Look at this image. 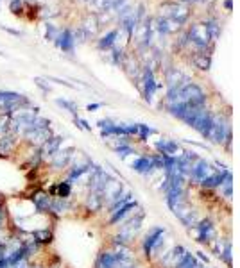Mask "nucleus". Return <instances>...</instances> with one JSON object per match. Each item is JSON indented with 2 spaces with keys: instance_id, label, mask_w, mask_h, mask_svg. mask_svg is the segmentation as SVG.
<instances>
[{
  "instance_id": "nucleus-1",
  "label": "nucleus",
  "mask_w": 240,
  "mask_h": 268,
  "mask_svg": "<svg viewBox=\"0 0 240 268\" xmlns=\"http://www.w3.org/2000/svg\"><path fill=\"white\" fill-rule=\"evenodd\" d=\"M165 238H167L165 227L149 229V233L142 238V252H144V256L149 257V259L158 257L161 249L165 251Z\"/></svg>"
},
{
  "instance_id": "nucleus-2",
  "label": "nucleus",
  "mask_w": 240,
  "mask_h": 268,
  "mask_svg": "<svg viewBox=\"0 0 240 268\" xmlns=\"http://www.w3.org/2000/svg\"><path fill=\"white\" fill-rule=\"evenodd\" d=\"M231 138V127H229V120L223 115H213V123L206 140L211 141L213 145H224L226 141Z\"/></svg>"
},
{
  "instance_id": "nucleus-3",
  "label": "nucleus",
  "mask_w": 240,
  "mask_h": 268,
  "mask_svg": "<svg viewBox=\"0 0 240 268\" xmlns=\"http://www.w3.org/2000/svg\"><path fill=\"white\" fill-rule=\"evenodd\" d=\"M76 149L74 147H61L56 154H54L52 158L48 159L47 163L43 164V166H47L48 172H58V174H63L64 170L70 166L72 159L76 156Z\"/></svg>"
},
{
  "instance_id": "nucleus-4",
  "label": "nucleus",
  "mask_w": 240,
  "mask_h": 268,
  "mask_svg": "<svg viewBox=\"0 0 240 268\" xmlns=\"http://www.w3.org/2000/svg\"><path fill=\"white\" fill-rule=\"evenodd\" d=\"M138 208H140V204L136 202V198H133V200H129L126 204L117 206V208H113V209L106 211V215H108L106 223H108V225H118V223H122L124 220H128L129 216L133 215Z\"/></svg>"
},
{
  "instance_id": "nucleus-5",
  "label": "nucleus",
  "mask_w": 240,
  "mask_h": 268,
  "mask_svg": "<svg viewBox=\"0 0 240 268\" xmlns=\"http://www.w3.org/2000/svg\"><path fill=\"white\" fill-rule=\"evenodd\" d=\"M31 204L34 208L36 213H40L43 216L50 215V206H52V195L45 190V188H34L32 192L29 193Z\"/></svg>"
},
{
  "instance_id": "nucleus-6",
  "label": "nucleus",
  "mask_w": 240,
  "mask_h": 268,
  "mask_svg": "<svg viewBox=\"0 0 240 268\" xmlns=\"http://www.w3.org/2000/svg\"><path fill=\"white\" fill-rule=\"evenodd\" d=\"M192 231L195 234V239L203 245H210L217 239V227L211 218H201Z\"/></svg>"
},
{
  "instance_id": "nucleus-7",
  "label": "nucleus",
  "mask_w": 240,
  "mask_h": 268,
  "mask_svg": "<svg viewBox=\"0 0 240 268\" xmlns=\"http://www.w3.org/2000/svg\"><path fill=\"white\" fill-rule=\"evenodd\" d=\"M213 170L215 168H213V164H211L210 161H206V159H203V158H197L192 163V166H190L188 181L193 182V184H201V182L205 181Z\"/></svg>"
},
{
  "instance_id": "nucleus-8",
  "label": "nucleus",
  "mask_w": 240,
  "mask_h": 268,
  "mask_svg": "<svg viewBox=\"0 0 240 268\" xmlns=\"http://www.w3.org/2000/svg\"><path fill=\"white\" fill-rule=\"evenodd\" d=\"M188 38H190V43H192L195 48H199V50H205L208 45H210V41L213 40L210 34V30L206 27V24H195L190 29L188 32Z\"/></svg>"
},
{
  "instance_id": "nucleus-9",
  "label": "nucleus",
  "mask_w": 240,
  "mask_h": 268,
  "mask_svg": "<svg viewBox=\"0 0 240 268\" xmlns=\"http://www.w3.org/2000/svg\"><path fill=\"white\" fill-rule=\"evenodd\" d=\"M131 168L135 170L138 175L149 177V175H152L154 172H158V170H156V156H154V154H151V156H147V154L136 156V158L133 159V163H131Z\"/></svg>"
},
{
  "instance_id": "nucleus-10",
  "label": "nucleus",
  "mask_w": 240,
  "mask_h": 268,
  "mask_svg": "<svg viewBox=\"0 0 240 268\" xmlns=\"http://www.w3.org/2000/svg\"><path fill=\"white\" fill-rule=\"evenodd\" d=\"M20 145H22V140L18 138L16 134L7 133L4 136H0V158L2 159L13 158V154H16Z\"/></svg>"
},
{
  "instance_id": "nucleus-11",
  "label": "nucleus",
  "mask_w": 240,
  "mask_h": 268,
  "mask_svg": "<svg viewBox=\"0 0 240 268\" xmlns=\"http://www.w3.org/2000/svg\"><path fill=\"white\" fill-rule=\"evenodd\" d=\"M140 82H142V93H144V99L147 102H152L154 99V93L158 89V84H156V79H154V74H152L151 66H145L144 72L140 75Z\"/></svg>"
},
{
  "instance_id": "nucleus-12",
  "label": "nucleus",
  "mask_w": 240,
  "mask_h": 268,
  "mask_svg": "<svg viewBox=\"0 0 240 268\" xmlns=\"http://www.w3.org/2000/svg\"><path fill=\"white\" fill-rule=\"evenodd\" d=\"M61 147H64V136H61V134H52V136L40 147V154H41V158H43V161L47 163L48 159L52 158Z\"/></svg>"
},
{
  "instance_id": "nucleus-13",
  "label": "nucleus",
  "mask_w": 240,
  "mask_h": 268,
  "mask_svg": "<svg viewBox=\"0 0 240 268\" xmlns=\"http://www.w3.org/2000/svg\"><path fill=\"white\" fill-rule=\"evenodd\" d=\"M74 209V204H72L70 198H59V197H52V206H50V215L54 220H58L61 216L68 215L70 211Z\"/></svg>"
},
{
  "instance_id": "nucleus-14",
  "label": "nucleus",
  "mask_w": 240,
  "mask_h": 268,
  "mask_svg": "<svg viewBox=\"0 0 240 268\" xmlns=\"http://www.w3.org/2000/svg\"><path fill=\"white\" fill-rule=\"evenodd\" d=\"M31 238L34 239L36 243L40 245V247H48V245L54 243V239H56V233H54L52 227H48V225H45V227H40V229H34V231H31Z\"/></svg>"
},
{
  "instance_id": "nucleus-15",
  "label": "nucleus",
  "mask_w": 240,
  "mask_h": 268,
  "mask_svg": "<svg viewBox=\"0 0 240 268\" xmlns=\"http://www.w3.org/2000/svg\"><path fill=\"white\" fill-rule=\"evenodd\" d=\"M84 209L92 213V215H97L100 211H104V197L100 193L86 192V195H84Z\"/></svg>"
},
{
  "instance_id": "nucleus-16",
  "label": "nucleus",
  "mask_w": 240,
  "mask_h": 268,
  "mask_svg": "<svg viewBox=\"0 0 240 268\" xmlns=\"http://www.w3.org/2000/svg\"><path fill=\"white\" fill-rule=\"evenodd\" d=\"M161 11H163V16L169 18V20H174V22H177V24L181 25L185 20L188 18V11L185 9V7L177 6V4H165L163 7H161Z\"/></svg>"
},
{
  "instance_id": "nucleus-17",
  "label": "nucleus",
  "mask_w": 240,
  "mask_h": 268,
  "mask_svg": "<svg viewBox=\"0 0 240 268\" xmlns=\"http://www.w3.org/2000/svg\"><path fill=\"white\" fill-rule=\"evenodd\" d=\"M154 147H156L158 154H161V156H179V154L183 152L181 145H179L177 141L167 140V138H163V140H158Z\"/></svg>"
},
{
  "instance_id": "nucleus-18",
  "label": "nucleus",
  "mask_w": 240,
  "mask_h": 268,
  "mask_svg": "<svg viewBox=\"0 0 240 268\" xmlns=\"http://www.w3.org/2000/svg\"><path fill=\"white\" fill-rule=\"evenodd\" d=\"M56 47H59L63 52H74V47H76V38H74V32L68 29L61 30L58 34V38L54 40Z\"/></svg>"
},
{
  "instance_id": "nucleus-19",
  "label": "nucleus",
  "mask_w": 240,
  "mask_h": 268,
  "mask_svg": "<svg viewBox=\"0 0 240 268\" xmlns=\"http://www.w3.org/2000/svg\"><path fill=\"white\" fill-rule=\"evenodd\" d=\"M52 197H59V198H70L72 193H74V184H70L68 181H64V179H61V181L54 182L52 186L47 190Z\"/></svg>"
},
{
  "instance_id": "nucleus-20",
  "label": "nucleus",
  "mask_w": 240,
  "mask_h": 268,
  "mask_svg": "<svg viewBox=\"0 0 240 268\" xmlns=\"http://www.w3.org/2000/svg\"><path fill=\"white\" fill-rule=\"evenodd\" d=\"M94 268H117V261H115V254L112 249H104L100 251L95 257Z\"/></svg>"
},
{
  "instance_id": "nucleus-21",
  "label": "nucleus",
  "mask_w": 240,
  "mask_h": 268,
  "mask_svg": "<svg viewBox=\"0 0 240 268\" xmlns=\"http://www.w3.org/2000/svg\"><path fill=\"white\" fill-rule=\"evenodd\" d=\"M165 81H167V88L172 89V88H177V86H181L183 82H187L188 77L183 75L177 68H169L167 74H165Z\"/></svg>"
},
{
  "instance_id": "nucleus-22",
  "label": "nucleus",
  "mask_w": 240,
  "mask_h": 268,
  "mask_svg": "<svg viewBox=\"0 0 240 268\" xmlns=\"http://www.w3.org/2000/svg\"><path fill=\"white\" fill-rule=\"evenodd\" d=\"M126 0H94L95 9H99L100 13H108L113 9H118Z\"/></svg>"
},
{
  "instance_id": "nucleus-23",
  "label": "nucleus",
  "mask_w": 240,
  "mask_h": 268,
  "mask_svg": "<svg viewBox=\"0 0 240 268\" xmlns=\"http://www.w3.org/2000/svg\"><path fill=\"white\" fill-rule=\"evenodd\" d=\"M174 268H203V263L195 257V254L187 252V254L177 261V265Z\"/></svg>"
},
{
  "instance_id": "nucleus-24",
  "label": "nucleus",
  "mask_w": 240,
  "mask_h": 268,
  "mask_svg": "<svg viewBox=\"0 0 240 268\" xmlns=\"http://www.w3.org/2000/svg\"><path fill=\"white\" fill-rule=\"evenodd\" d=\"M217 192L221 193V197H224L226 200H231V197H233V174H229L221 182V186L217 188Z\"/></svg>"
},
{
  "instance_id": "nucleus-25",
  "label": "nucleus",
  "mask_w": 240,
  "mask_h": 268,
  "mask_svg": "<svg viewBox=\"0 0 240 268\" xmlns=\"http://www.w3.org/2000/svg\"><path fill=\"white\" fill-rule=\"evenodd\" d=\"M219 259L226 265V267H233V257H231V239L226 238L223 239V251H221V254H219Z\"/></svg>"
},
{
  "instance_id": "nucleus-26",
  "label": "nucleus",
  "mask_w": 240,
  "mask_h": 268,
  "mask_svg": "<svg viewBox=\"0 0 240 268\" xmlns=\"http://www.w3.org/2000/svg\"><path fill=\"white\" fill-rule=\"evenodd\" d=\"M117 38H118V30H110L104 38H100L99 40V48H102V50L115 48V45H117Z\"/></svg>"
},
{
  "instance_id": "nucleus-27",
  "label": "nucleus",
  "mask_w": 240,
  "mask_h": 268,
  "mask_svg": "<svg viewBox=\"0 0 240 268\" xmlns=\"http://www.w3.org/2000/svg\"><path fill=\"white\" fill-rule=\"evenodd\" d=\"M113 150L117 154L118 158H129V156H135L136 154V149L133 147V143H122V145H117L113 147Z\"/></svg>"
},
{
  "instance_id": "nucleus-28",
  "label": "nucleus",
  "mask_w": 240,
  "mask_h": 268,
  "mask_svg": "<svg viewBox=\"0 0 240 268\" xmlns=\"http://www.w3.org/2000/svg\"><path fill=\"white\" fill-rule=\"evenodd\" d=\"M154 133H156V131H154L152 127H149V125H145V123H136V136L135 138H138L140 141H147Z\"/></svg>"
},
{
  "instance_id": "nucleus-29",
  "label": "nucleus",
  "mask_w": 240,
  "mask_h": 268,
  "mask_svg": "<svg viewBox=\"0 0 240 268\" xmlns=\"http://www.w3.org/2000/svg\"><path fill=\"white\" fill-rule=\"evenodd\" d=\"M97 29H99L97 16L86 18V22H84V25H82V32H84V36H86V38H88V36H94L95 32H97Z\"/></svg>"
},
{
  "instance_id": "nucleus-30",
  "label": "nucleus",
  "mask_w": 240,
  "mask_h": 268,
  "mask_svg": "<svg viewBox=\"0 0 240 268\" xmlns=\"http://www.w3.org/2000/svg\"><path fill=\"white\" fill-rule=\"evenodd\" d=\"M0 227H11V213L7 209V204H0Z\"/></svg>"
},
{
  "instance_id": "nucleus-31",
  "label": "nucleus",
  "mask_w": 240,
  "mask_h": 268,
  "mask_svg": "<svg viewBox=\"0 0 240 268\" xmlns=\"http://www.w3.org/2000/svg\"><path fill=\"white\" fill-rule=\"evenodd\" d=\"M56 104H58L59 107H63L64 111L72 113L74 117H77V104H76V102H72V100H66V99H56Z\"/></svg>"
},
{
  "instance_id": "nucleus-32",
  "label": "nucleus",
  "mask_w": 240,
  "mask_h": 268,
  "mask_svg": "<svg viewBox=\"0 0 240 268\" xmlns=\"http://www.w3.org/2000/svg\"><path fill=\"white\" fill-rule=\"evenodd\" d=\"M193 63L197 64V68H201V70H208L210 68V56H206L205 52H199L193 58Z\"/></svg>"
},
{
  "instance_id": "nucleus-33",
  "label": "nucleus",
  "mask_w": 240,
  "mask_h": 268,
  "mask_svg": "<svg viewBox=\"0 0 240 268\" xmlns=\"http://www.w3.org/2000/svg\"><path fill=\"white\" fill-rule=\"evenodd\" d=\"M22 93H16V91H9V89H0V105L7 104L11 100H16Z\"/></svg>"
},
{
  "instance_id": "nucleus-34",
  "label": "nucleus",
  "mask_w": 240,
  "mask_h": 268,
  "mask_svg": "<svg viewBox=\"0 0 240 268\" xmlns=\"http://www.w3.org/2000/svg\"><path fill=\"white\" fill-rule=\"evenodd\" d=\"M11 133V117L0 115V136Z\"/></svg>"
},
{
  "instance_id": "nucleus-35",
  "label": "nucleus",
  "mask_w": 240,
  "mask_h": 268,
  "mask_svg": "<svg viewBox=\"0 0 240 268\" xmlns=\"http://www.w3.org/2000/svg\"><path fill=\"white\" fill-rule=\"evenodd\" d=\"M34 82H36V86L40 88L43 93H50V91H52V86H50V84H48V82L45 81L43 77H36Z\"/></svg>"
},
{
  "instance_id": "nucleus-36",
  "label": "nucleus",
  "mask_w": 240,
  "mask_h": 268,
  "mask_svg": "<svg viewBox=\"0 0 240 268\" xmlns=\"http://www.w3.org/2000/svg\"><path fill=\"white\" fill-rule=\"evenodd\" d=\"M74 123H76L77 129H81V131H86V133H90V131H92V125H90V123L86 122L84 118L79 117V115H77V117H74Z\"/></svg>"
},
{
  "instance_id": "nucleus-37",
  "label": "nucleus",
  "mask_w": 240,
  "mask_h": 268,
  "mask_svg": "<svg viewBox=\"0 0 240 268\" xmlns=\"http://www.w3.org/2000/svg\"><path fill=\"white\" fill-rule=\"evenodd\" d=\"M9 9H11V13H15V15H20V13L24 11V2H22V0H11V2H9Z\"/></svg>"
},
{
  "instance_id": "nucleus-38",
  "label": "nucleus",
  "mask_w": 240,
  "mask_h": 268,
  "mask_svg": "<svg viewBox=\"0 0 240 268\" xmlns=\"http://www.w3.org/2000/svg\"><path fill=\"white\" fill-rule=\"evenodd\" d=\"M58 34H59V32L54 29L52 25H47V38H48V40H56V38H58Z\"/></svg>"
},
{
  "instance_id": "nucleus-39",
  "label": "nucleus",
  "mask_w": 240,
  "mask_h": 268,
  "mask_svg": "<svg viewBox=\"0 0 240 268\" xmlns=\"http://www.w3.org/2000/svg\"><path fill=\"white\" fill-rule=\"evenodd\" d=\"M29 267H31V261L24 259V261H18V263H15V265H11L9 268H29Z\"/></svg>"
},
{
  "instance_id": "nucleus-40",
  "label": "nucleus",
  "mask_w": 240,
  "mask_h": 268,
  "mask_svg": "<svg viewBox=\"0 0 240 268\" xmlns=\"http://www.w3.org/2000/svg\"><path fill=\"white\" fill-rule=\"evenodd\" d=\"M102 107V104H88V107L86 109L88 111H97V109H100Z\"/></svg>"
},
{
  "instance_id": "nucleus-41",
  "label": "nucleus",
  "mask_w": 240,
  "mask_h": 268,
  "mask_svg": "<svg viewBox=\"0 0 240 268\" xmlns=\"http://www.w3.org/2000/svg\"><path fill=\"white\" fill-rule=\"evenodd\" d=\"M195 257H197V259H203L205 263H208V256H206L205 252H197V256Z\"/></svg>"
},
{
  "instance_id": "nucleus-42",
  "label": "nucleus",
  "mask_w": 240,
  "mask_h": 268,
  "mask_svg": "<svg viewBox=\"0 0 240 268\" xmlns=\"http://www.w3.org/2000/svg\"><path fill=\"white\" fill-rule=\"evenodd\" d=\"M4 30H7V32H11V34H15V36H22V32H18V30H15V29H7V27H4Z\"/></svg>"
},
{
  "instance_id": "nucleus-43",
  "label": "nucleus",
  "mask_w": 240,
  "mask_h": 268,
  "mask_svg": "<svg viewBox=\"0 0 240 268\" xmlns=\"http://www.w3.org/2000/svg\"><path fill=\"white\" fill-rule=\"evenodd\" d=\"M4 202H6V198H4V195L0 193V204H4Z\"/></svg>"
},
{
  "instance_id": "nucleus-44",
  "label": "nucleus",
  "mask_w": 240,
  "mask_h": 268,
  "mask_svg": "<svg viewBox=\"0 0 240 268\" xmlns=\"http://www.w3.org/2000/svg\"><path fill=\"white\" fill-rule=\"evenodd\" d=\"M183 2H199V0H183Z\"/></svg>"
},
{
  "instance_id": "nucleus-45",
  "label": "nucleus",
  "mask_w": 240,
  "mask_h": 268,
  "mask_svg": "<svg viewBox=\"0 0 240 268\" xmlns=\"http://www.w3.org/2000/svg\"><path fill=\"white\" fill-rule=\"evenodd\" d=\"M128 268H138V267H128Z\"/></svg>"
}]
</instances>
